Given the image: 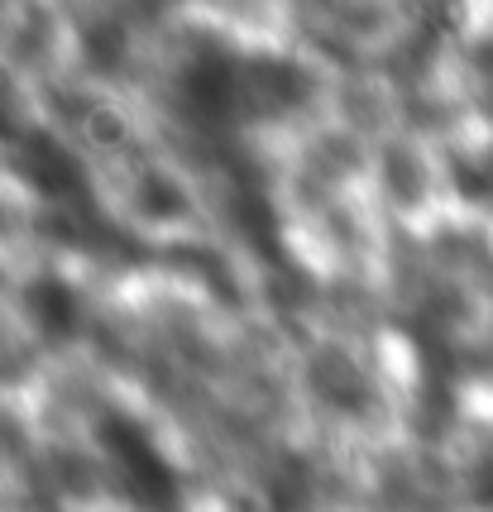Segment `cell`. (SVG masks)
I'll return each instance as SVG.
<instances>
[{"mask_svg": "<svg viewBox=\"0 0 493 512\" xmlns=\"http://www.w3.org/2000/svg\"><path fill=\"white\" fill-rule=\"evenodd\" d=\"M24 302H29L34 326L48 331V335H72L77 331V321H82V302H77V292H72L68 283H58V278L34 283V288L24 292Z\"/></svg>", "mask_w": 493, "mask_h": 512, "instance_id": "6da1fadb", "label": "cell"}, {"mask_svg": "<svg viewBox=\"0 0 493 512\" xmlns=\"http://www.w3.org/2000/svg\"><path fill=\"white\" fill-rule=\"evenodd\" d=\"M312 383L321 388V398L331 402V407H345V412H355V407L369 402V379H364V369L345 355H321L316 359Z\"/></svg>", "mask_w": 493, "mask_h": 512, "instance_id": "7a4b0ae2", "label": "cell"}]
</instances>
